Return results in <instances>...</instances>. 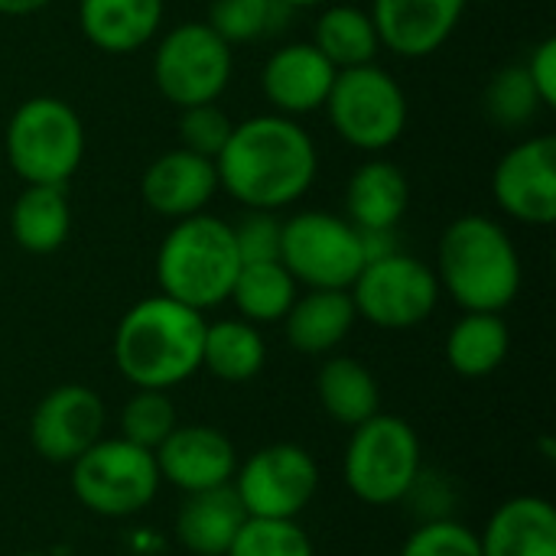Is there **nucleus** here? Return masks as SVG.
I'll list each match as a JSON object with an SVG mask.
<instances>
[{
  "label": "nucleus",
  "mask_w": 556,
  "mask_h": 556,
  "mask_svg": "<svg viewBox=\"0 0 556 556\" xmlns=\"http://www.w3.org/2000/svg\"><path fill=\"white\" fill-rule=\"evenodd\" d=\"M498 208L521 225H554L556 218V137L538 134L515 143L492 173Z\"/></svg>",
  "instance_id": "nucleus-14"
},
{
  "label": "nucleus",
  "mask_w": 556,
  "mask_h": 556,
  "mask_svg": "<svg viewBox=\"0 0 556 556\" xmlns=\"http://www.w3.org/2000/svg\"><path fill=\"white\" fill-rule=\"evenodd\" d=\"M316 397L329 420L358 427L381 410V384L375 371L352 355H329L316 371Z\"/></svg>",
  "instance_id": "nucleus-24"
},
{
  "label": "nucleus",
  "mask_w": 556,
  "mask_h": 556,
  "mask_svg": "<svg viewBox=\"0 0 556 556\" xmlns=\"http://www.w3.org/2000/svg\"><path fill=\"white\" fill-rule=\"evenodd\" d=\"M287 16L280 0H212L205 23L228 42H254L267 33H277Z\"/></svg>",
  "instance_id": "nucleus-31"
},
{
  "label": "nucleus",
  "mask_w": 556,
  "mask_h": 556,
  "mask_svg": "<svg viewBox=\"0 0 556 556\" xmlns=\"http://www.w3.org/2000/svg\"><path fill=\"white\" fill-rule=\"evenodd\" d=\"M215 169L218 189L235 202L254 212H277L313 189L319 153L296 117L274 111L235 124Z\"/></svg>",
  "instance_id": "nucleus-1"
},
{
  "label": "nucleus",
  "mask_w": 556,
  "mask_h": 556,
  "mask_svg": "<svg viewBox=\"0 0 556 556\" xmlns=\"http://www.w3.org/2000/svg\"><path fill=\"white\" fill-rule=\"evenodd\" d=\"M205 316L163 293L134 303L114 329V365L140 391H173L202 371Z\"/></svg>",
  "instance_id": "nucleus-2"
},
{
  "label": "nucleus",
  "mask_w": 556,
  "mask_h": 556,
  "mask_svg": "<svg viewBox=\"0 0 556 556\" xmlns=\"http://www.w3.org/2000/svg\"><path fill=\"white\" fill-rule=\"evenodd\" d=\"M433 274L466 313H505L521 293V254L508 231L485 215H459L446 225Z\"/></svg>",
  "instance_id": "nucleus-3"
},
{
  "label": "nucleus",
  "mask_w": 556,
  "mask_h": 556,
  "mask_svg": "<svg viewBox=\"0 0 556 556\" xmlns=\"http://www.w3.org/2000/svg\"><path fill=\"white\" fill-rule=\"evenodd\" d=\"M108 410L98 391L85 384L52 388L29 417V446L52 466H72L104 437Z\"/></svg>",
  "instance_id": "nucleus-13"
},
{
  "label": "nucleus",
  "mask_w": 556,
  "mask_h": 556,
  "mask_svg": "<svg viewBox=\"0 0 556 556\" xmlns=\"http://www.w3.org/2000/svg\"><path fill=\"white\" fill-rule=\"evenodd\" d=\"M482 556H556V508L541 495L502 502L479 534Z\"/></svg>",
  "instance_id": "nucleus-20"
},
{
  "label": "nucleus",
  "mask_w": 556,
  "mask_h": 556,
  "mask_svg": "<svg viewBox=\"0 0 556 556\" xmlns=\"http://www.w3.org/2000/svg\"><path fill=\"white\" fill-rule=\"evenodd\" d=\"M248 518L296 521L319 492V466L296 443H270L254 450L231 479Z\"/></svg>",
  "instance_id": "nucleus-12"
},
{
  "label": "nucleus",
  "mask_w": 556,
  "mask_h": 556,
  "mask_svg": "<svg viewBox=\"0 0 556 556\" xmlns=\"http://www.w3.org/2000/svg\"><path fill=\"white\" fill-rule=\"evenodd\" d=\"M525 72L541 98L544 108H556V36L541 39L531 49V59L525 62Z\"/></svg>",
  "instance_id": "nucleus-37"
},
{
  "label": "nucleus",
  "mask_w": 556,
  "mask_h": 556,
  "mask_svg": "<svg viewBox=\"0 0 556 556\" xmlns=\"http://www.w3.org/2000/svg\"><path fill=\"white\" fill-rule=\"evenodd\" d=\"M358 319L384 329V332H407L424 326L443 296L433 267L420 257L394 251L375 261H365L355 283L349 287Z\"/></svg>",
  "instance_id": "nucleus-9"
},
{
  "label": "nucleus",
  "mask_w": 556,
  "mask_h": 556,
  "mask_svg": "<svg viewBox=\"0 0 556 556\" xmlns=\"http://www.w3.org/2000/svg\"><path fill=\"white\" fill-rule=\"evenodd\" d=\"M16 556H49V554H16Z\"/></svg>",
  "instance_id": "nucleus-41"
},
{
  "label": "nucleus",
  "mask_w": 556,
  "mask_h": 556,
  "mask_svg": "<svg viewBox=\"0 0 556 556\" xmlns=\"http://www.w3.org/2000/svg\"><path fill=\"white\" fill-rule=\"evenodd\" d=\"M231 117L218 108V101L212 104H192L179 111V147L205 156V160H218V153L225 150L228 137H231Z\"/></svg>",
  "instance_id": "nucleus-35"
},
{
  "label": "nucleus",
  "mask_w": 556,
  "mask_h": 556,
  "mask_svg": "<svg viewBox=\"0 0 556 556\" xmlns=\"http://www.w3.org/2000/svg\"><path fill=\"white\" fill-rule=\"evenodd\" d=\"M244 521L248 511L231 485L192 492L176 511V541L192 556H225Z\"/></svg>",
  "instance_id": "nucleus-22"
},
{
  "label": "nucleus",
  "mask_w": 556,
  "mask_h": 556,
  "mask_svg": "<svg viewBox=\"0 0 556 556\" xmlns=\"http://www.w3.org/2000/svg\"><path fill=\"white\" fill-rule=\"evenodd\" d=\"M466 3H498V0H466Z\"/></svg>",
  "instance_id": "nucleus-40"
},
{
  "label": "nucleus",
  "mask_w": 556,
  "mask_h": 556,
  "mask_svg": "<svg viewBox=\"0 0 556 556\" xmlns=\"http://www.w3.org/2000/svg\"><path fill=\"white\" fill-rule=\"evenodd\" d=\"M355 323L358 313L349 290H306L283 316V336L290 349L323 358L349 339Z\"/></svg>",
  "instance_id": "nucleus-23"
},
{
  "label": "nucleus",
  "mask_w": 556,
  "mask_h": 556,
  "mask_svg": "<svg viewBox=\"0 0 556 556\" xmlns=\"http://www.w3.org/2000/svg\"><path fill=\"white\" fill-rule=\"evenodd\" d=\"M231 46L205 20L166 29L153 52V85L179 111L218 101L231 85Z\"/></svg>",
  "instance_id": "nucleus-11"
},
{
  "label": "nucleus",
  "mask_w": 556,
  "mask_h": 556,
  "mask_svg": "<svg viewBox=\"0 0 556 556\" xmlns=\"http://www.w3.org/2000/svg\"><path fill=\"white\" fill-rule=\"evenodd\" d=\"M420 469L424 446L404 417L378 410L365 424L352 427L342 456V479L358 502L371 508H391L404 502L417 489Z\"/></svg>",
  "instance_id": "nucleus-5"
},
{
  "label": "nucleus",
  "mask_w": 556,
  "mask_h": 556,
  "mask_svg": "<svg viewBox=\"0 0 556 556\" xmlns=\"http://www.w3.org/2000/svg\"><path fill=\"white\" fill-rule=\"evenodd\" d=\"M482 108H485V117L502 127V130H521L528 127L538 111L544 108L525 65H505L492 75V81L485 85V94H482Z\"/></svg>",
  "instance_id": "nucleus-30"
},
{
  "label": "nucleus",
  "mask_w": 556,
  "mask_h": 556,
  "mask_svg": "<svg viewBox=\"0 0 556 556\" xmlns=\"http://www.w3.org/2000/svg\"><path fill=\"white\" fill-rule=\"evenodd\" d=\"M339 68L313 42H287L264 62L261 88L277 114L303 117L326 108Z\"/></svg>",
  "instance_id": "nucleus-18"
},
{
  "label": "nucleus",
  "mask_w": 556,
  "mask_h": 556,
  "mask_svg": "<svg viewBox=\"0 0 556 556\" xmlns=\"http://www.w3.org/2000/svg\"><path fill=\"white\" fill-rule=\"evenodd\" d=\"M511 352V332L502 313H466L446 336V362L459 378L495 375Z\"/></svg>",
  "instance_id": "nucleus-27"
},
{
  "label": "nucleus",
  "mask_w": 556,
  "mask_h": 556,
  "mask_svg": "<svg viewBox=\"0 0 556 556\" xmlns=\"http://www.w3.org/2000/svg\"><path fill=\"white\" fill-rule=\"evenodd\" d=\"M215 192H218L215 160H205L186 147L160 153L140 179L143 205L169 222L205 212Z\"/></svg>",
  "instance_id": "nucleus-17"
},
{
  "label": "nucleus",
  "mask_w": 556,
  "mask_h": 556,
  "mask_svg": "<svg viewBox=\"0 0 556 556\" xmlns=\"http://www.w3.org/2000/svg\"><path fill=\"white\" fill-rule=\"evenodd\" d=\"M267 365V342L261 329L248 319H218L205 323L202 339V368L225 384H248Z\"/></svg>",
  "instance_id": "nucleus-26"
},
{
  "label": "nucleus",
  "mask_w": 556,
  "mask_h": 556,
  "mask_svg": "<svg viewBox=\"0 0 556 556\" xmlns=\"http://www.w3.org/2000/svg\"><path fill=\"white\" fill-rule=\"evenodd\" d=\"M339 72L358 68L378 59V29L371 23V13L352 3H326L309 39Z\"/></svg>",
  "instance_id": "nucleus-28"
},
{
  "label": "nucleus",
  "mask_w": 556,
  "mask_h": 556,
  "mask_svg": "<svg viewBox=\"0 0 556 556\" xmlns=\"http://www.w3.org/2000/svg\"><path fill=\"white\" fill-rule=\"evenodd\" d=\"M176 424H179V417L169 401V391H140L137 388L121 410V437L143 450H156L176 430Z\"/></svg>",
  "instance_id": "nucleus-32"
},
{
  "label": "nucleus",
  "mask_w": 556,
  "mask_h": 556,
  "mask_svg": "<svg viewBox=\"0 0 556 556\" xmlns=\"http://www.w3.org/2000/svg\"><path fill=\"white\" fill-rule=\"evenodd\" d=\"M225 556H316V551L296 521L248 518Z\"/></svg>",
  "instance_id": "nucleus-33"
},
{
  "label": "nucleus",
  "mask_w": 556,
  "mask_h": 556,
  "mask_svg": "<svg viewBox=\"0 0 556 556\" xmlns=\"http://www.w3.org/2000/svg\"><path fill=\"white\" fill-rule=\"evenodd\" d=\"M410 205V182L391 160H365L345 186V218L358 231H394Z\"/></svg>",
  "instance_id": "nucleus-21"
},
{
  "label": "nucleus",
  "mask_w": 556,
  "mask_h": 556,
  "mask_svg": "<svg viewBox=\"0 0 556 556\" xmlns=\"http://www.w3.org/2000/svg\"><path fill=\"white\" fill-rule=\"evenodd\" d=\"M280 218L274 212H254L241 222H235V244L241 254V264H257V261H280Z\"/></svg>",
  "instance_id": "nucleus-36"
},
{
  "label": "nucleus",
  "mask_w": 556,
  "mask_h": 556,
  "mask_svg": "<svg viewBox=\"0 0 556 556\" xmlns=\"http://www.w3.org/2000/svg\"><path fill=\"white\" fill-rule=\"evenodd\" d=\"M326 114L339 140L362 153H381L407 130V94L388 68L368 62L336 75Z\"/></svg>",
  "instance_id": "nucleus-8"
},
{
  "label": "nucleus",
  "mask_w": 556,
  "mask_h": 556,
  "mask_svg": "<svg viewBox=\"0 0 556 556\" xmlns=\"http://www.w3.org/2000/svg\"><path fill=\"white\" fill-rule=\"evenodd\" d=\"M10 235L26 254H55L72 235L65 186H23L10 208Z\"/></svg>",
  "instance_id": "nucleus-25"
},
{
  "label": "nucleus",
  "mask_w": 556,
  "mask_h": 556,
  "mask_svg": "<svg viewBox=\"0 0 556 556\" xmlns=\"http://www.w3.org/2000/svg\"><path fill=\"white\" fill-rule=\"evenodd\" d=\"M397 556H482L479 534L453 518H437L420 525Z\"/></svg>",
  "instance_id": "nucleus-34"
},
{
  "label": "nucleus",
  "mask_w": 556,
  "mask_h": 556,
  "mask_svg": "<svg viewBox=\"0 0 556 556\" xmlns=\"http://www.w3.org/2000/svg\"><path fill=\"white\" fill-rule=\"evenodd\" d=\"M280 264L306 290H349L365 267L358 228L329 212H296L280 225Z\"/></svg>",
  "instance_id": "nucleus-10"
},
{
  "label": "nucleus",
  "mask_w": 556,
  "mask_h": 556,
  "mask_svg": "<svg viewBox=\"0 0 556 556\" xmlns=\"http://www.w3.org/2000/svg\"><path fill=\"white\" fill-rule=\"evenodd\" d=\"M49 3L52 0H0V16H33Z\"/></svg>",
  "instance_id": "nucleus-38"
},
{
  "label": "nucleus",
  "mask_w": 556,
  "mask_h": 556,
  "mask_svg": "<svg viewBox=\"0 0 556 556\" xmlns=\"http://www.w3.org/2000/svg\"><path fill=\"white\" fill-rule=\"evenodd\" d=\"M160 479L182 495L231 485L238 472L235 443L208 424H176V430L153 450Z\"/></svg>",
  "instance_id": "nucleus-15"
},
{
  "label": "nucleus",
  "mask_w": 556,
  "mask_h": 556,
  "mask_svg": "<svg viewBox=\"0 0 556 556\" xmlns=\"http://www.w3.org/2000/svg\"><path fill=\"white\" fill-rule=\"evenodd\" d=\"M296 290L300 283L290 277V270L280 261H257V264H241L228 300L235 303L241 319L254 326H267V323H283L293 300L300 296Z\"/></svg>",
  "instance_id": "nucleus-29"
},
{
  "label": "nucleus",
  "mask_w": 556,
  "mask_h": 556,
  "mask_svg": "<svg viewBox=\"0 0 556 556\" xmlns=\"http://www.w3.org/2000/svg\"><path fill=\"white\" fill-rule=\"evenodd\" d=\"M3 147L23 186H65L85 160V124L68 101L36 94L10 114Z\"/></svg>",
  "instance_id": "nucleus-6"
},
{
  "label": "nucleus",
  "mask_w": 556,
  "mask_h": 556,
  "mask_svg": "<svg viewBox=\"0 0 556 556\" xmlns=\"http://www.w3.org/2000/svg\"><path fill=\"white\" fill-rule=\"evenodd\" d=\"M466 0H375L371 23L381 49L401 59H427L456 33Z\"/></svg>",
  "instance_id": "nucleus-16"
},
{
  "label": "nucleus",
  "mask_w": 556,
  "mask_h": 556,
  "mask_svg": "<svg viewBox=\"0 0 556 556\" xmlns=\"http://www.w3.org/2000/svg\"><path fill=\"white\" fill-rule=\"evenodd\" d=\"M238 270L241 254L235 244V228L208 212L179 218L156 251L160 293L199 313L228 303Z\"/></svg>",
  "instance_id": "nucleus-4"
},
{
  "label": "nucleus",
  "mask_w": 556,
  "mask_h": 556,
  "mask_svg": "<svg viewBox=\"0 0 556 556\" xmlns=\"http://www.w3.org/2000/svg\"><path fill=\"white\" fill-rule=\"evenodd\" d=\"M287 10H296V7H326V3H332V0H280Z\"/></svg>",
  "instance_id": "nucleus-39"
},
{
  "label": "nucleus",
  "mask_w": 556,
  "mask_h": 556,
  "mask_svg": "<svg viewBox=\"0 0 556 556\" xmlns=\"http://www.w3.org/2000/svg\"><path fill=\"white\" fill-rule=\"evenodd\" d=\"M68 482L75 502L98 518H134L153 505L163 479L153 450L124 437H101L72 466Z\"/></svg>",
  "instance_id": "nucleus-7"
},
{
  "label": "nucleus",
  "mask_w": 556,
  "mask_h": 556,
  "mask_svg": "<svg viewBox=\"0 0 556 556\" xmlns=\"http://www.w3.org/2000/svg\"><path fill=\"white\" fill-rule=\"evenodd\" d=\"M163 13V0H78V29L94 49L130 55L156 39Z\"/></svg>",
  "instance_id": "nucleus-19"
}]
</instances>
